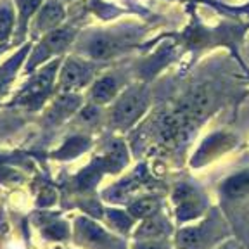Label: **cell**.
<instances>
[{"label":"cell","instance_id":"1","mask_svg":"<svg viewBox=\"0 0 249 249\" xmlns=\"http://www.w3.org/2000/svg\"><path fill=\"white\" fill-rule=\"evenodd\" d=\"M230 235L223 214L213 208L201 218V222L178 230L175 239L177 249H216Z\"/></svg>","mask_w":249,"mask_h":249},{"label":"cell","instance_id":"2","mask_svg":"<svg viewBox=\"0 0 249 249\" xmlns=\"http://www.w3.org/2000/svg\"><path fill=\"white\" fill-rule=\"evenodd\" d=\"M173 202H175L177 220L180 223L194 222L208 213L202 194L189 183H180L177 187L173 192Z\"/></svg>","mask_w":249,"mask_h":249},{"label":"cell","instance_id":"3","mask_svg":"<svg viewBox=\"0 0 249 249\" xmlns=\"http://www.w3.org/2000/svg\"><path fill=\"white\" fill-rule=\"evenodd\" d=\"M149 101L142 90H132L114 107V123L118 126H128L144 113Z\"/></svg>","mask_w":249,"mask_h":249},{"label":"cell","instance_id":"4","mask_svg":"<svg viewBox=\"0 0 249 249\" xmlns=\"http://www.w3.org/2000/svg\"><path fill=\"white\" fill-rule=\"evenodd\" d=\"M232 145H233L232 137L225 135V133H216V135H211L208 140H204V144L201 145V149L197 151V154H196V160L192 161V163H196V164L206 163L210 158H213V156L227 151V149H230Z\"/></svg>","mask_w":249,"mask_h":249},{"label":"cell","instance_id":"5","mask_svg":"<svg viewBox=\"0 0 249 249\" xmlns=\"http://www.w3.org/2000/svg\"><path fill=\"white\" fill-rule=\"evenodd\" d=\"M171 223L161 211H156L154 214L147 216V222L137 230V237L140 239H161L171 233Z\"/></svg>","mask_w":249,"mask_h":249},{"label":"cell","instance_id":"6","mask_svg":"<svg viewBox=\"0 0 249 249\" xmlns=\"http://www.w3.org/2000/svg\"><path fill=\"white\" fill-rule=\"evenodd\" d=\"M220 192L227 199H242L249 194V170L239 171L227 178L220 187Z\"/></svg>","mask_w":249,"mask_h":249},{"label":"cell","instance_id":"7","mask_svg":"<svg viewBox=\"0 0 249 249\" xmlns=\"http://www.w3.org/2000/svg\"><path fill=\"white\" fill-rule=\"evenodd\" d=\"M90 76V71L87 70L85 66L82 64H78L74 61H70L66 64V68L62 70V74H61V85L62 89H76L80 87L83 82H87Z\"/></svg>","mask_w":249,"mask_h":249},{"label":"cell","instance_id":"8","mask_svg":"<svg viewBox=\"0 0 249 249\" xmlns=\"http://www.w3.org/2000/svg\"><path fill=\"white\" fill-rule=\"evenodd\" d=\"M118 47H120V43L111 38V36H97V38L90 43V54L93 57L106 59L116 54Z\"/></svg>","mask_w":249,"mask_h":249},{"label":"cell","instance_id":"9","mask_svg":"<svg viewBox=\"0 0 249 249\" xmlns=\"http://www.w3.org/2000/svg\"><path fill=\"white\" fill-rule=\"evenodd\" d=\"M114 93H116V82L111 76H106L102 80H99L92 90L93 99L97 102H107L111 97H114Z\"/></svg>","mask_w":249,"mask_h":249},{"label":"cell","instance_id":"10","mask_svg":"<svg viewBox=\"0 0 249 249\" xmlns=\"http://www.w3.org/2000/svg\"><path fill=\"white\" fill-rule=\"evenodd\" d=\"M132 213L135 216L140 218H147L151 214H154L156 211H160V201L156 197H144V199H139L137 202L132 204Z\"/></svg>","mask_w":249,"mask_h":249},{"label":"cell","instance_id":"11","mask_svg":"<svg viewBox=\"0 0 249 249\" xmlns=\"http://www.w3.org/2000/svg\"><path fill=\"white\" fill-rule=\"evenodd\" d=\"M62 18V11L59 5L55 4H51L47 5L45 11L42 12L40 16V26H47V28H52L59 23V19Z\"/></svg>","mask_w":249,"mask_h":249},{"label":"cell","instance_id":"12","mask_svg":"<svg viewBox=\"0 0 249 249\" xmlns=\"http://www.w3.org/2000/svg\"><path fill=\"white\" fill-rule=\"evenodd\" d=\"M135 249H170V242L166 241V237H161V239H147V241L137 244Z\"/></svg>","mask_w":249,"mask_h":249},{"label":"cell","instance_id":"13","mask_svg":"<svg viewBox=\"0 0 249 249\" xmlns=\"http://www.w3.org/2000/svg\"><path fill=\"white\" fill-rule=\"evenodd\" d=\"M38 4L40 0H21V16H23V19H26L28 16L38 7Z\"/></svg>","mask_w":249,"mask_h":249},{"label":"cell","instance_id":"14","mask_svg":"<svg viewBox=\"0 0 249 249\" xmlns=\"http://www.w3.org/2000/svg\"><path fill=\"white\" fill-rule=\"evenodd\" d=\"M11 28V14L9 11L0 12V36H4Z\"/></svg>","mask_w":249,"mask_h":249},{"label":"cell","instance_id":"15","mask_svg":"<svg viewBox=\"0 0 249 249\" xmlns=\"http://www.w3.org/2000/svg\"><path fill=\"white\" fill-rule=\"evenodd\" d=\"M216 249H244L241 244H239L237 241H232V239H227L225 242H222V244L218 246Z\"/></svg>","mask_w":249,"mask_h":249}]
</instances>
